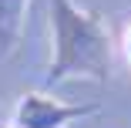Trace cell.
<instances>
[{
    "label": "cell",
    "mask_w": 131,
    "mask_h": 128,
    "mask_svg": "<svg viewBox=\"0 0 131 128\" xmlns=\"http://www.w3.org/2000/svg\"><path fill=\"white\" fill-rule=\"evenodd\" d=\"M50 44L54 54L44 78L47 88L71 78H91L97 84L111 78V27L97 10H84L74 0H50Z\"/></svg>",
    "instance_id": "6da1fadb"
},
{
    "label": "cell",
    "mask_w": 131,
    "mask_h": 128,
    "mask_svg": "<svg viewBox=\"0 0 131 128\" xmlns=\"http://www.w3.org/2000/svg\"><path fill=\"white\" fill-rule=\"evenodd\" d=\"M101 105H67L61 98H50L44 91H27L20 94L10 128H67L71 121H81L97 115Z\"/></svg>",
    "instance_id": "7a4b0ae2"
},
{
    "label": "cell",
    "mask_w": 131,
    "mask_h": 128,
    "mask_svg": "<svg viewBox=\"0 0 131 128\" xmlns=\"http://www.w3.org/2000/svg\"><path fill=\"white\" fill-rule=\"evenodd\" d=\"M27 4L30 0H0V61L10 57L27 24Z\"/></svg>",
    "instance_id": "3957f363"
},
{
    "label": "cell",
    "mask_w": 131,
    "mask_h": 128,
    "mask_svg": "<svg viewBox=\"0 0 131 128\" xmlns=\"http://www.w3.org/2000/svg\"><path fill=\"white\" fill-rule=\"evenodd\" d=\"M124 54H128V64H131V24H128V31H124Z\"/></svg>",
    "instance_id": "277c9868"
}]
</instances>
